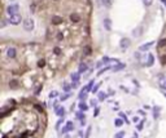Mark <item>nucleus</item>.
Returning <instances> with one entry per match:
<instances>
[{"label":"nucleus","instance_id":"obj_1","mask_svg":"<svg viewBox=\"0 0 166 138\" xmlns=\"http://www.w3.org/2000/svg\"><path fill=\"white\" fill-rule=\"evenodd\" d=\"M21 21H22V18H21L20 14L17 13V14H13V16H9L8 23H11V25H13V26H17V25L21 23Z\"/></svg>","mask_w":166,"mask_h":138},{"label":"nucleus","instance_id":"obj_2","mask_svg":"<svg viewBox=\"0 0 166 138\" xmlns=\"http://www.w3.org/2000/svg\"><path fill=\"white\" fill-rule=\"evenodd\" d=\"M34 27H35V25H34V21L31 18H27V19L24 21V28L26 31H33Z\"/></svg>","mask_w":166,"mask_h":138},{"label":"nucleus","instance_id":"obj_3","mask_svg":"<svg viewBox=\"0 0 166 138\" xmlns=\"http://www.w3.org/2000/svg\"><path fill=\"white\" fill-rule=\"evenodd\" d=\"M7 12H8L9 16H13V14H17L20 12V5L18 4H12L7 8Z\"/></svg>","mask_w":166,"mask_h":138},{"label":"nucleus","instance_id":"obj_4","mask_svg":"<svg viewBox=\"0 0 166 138\" xmlns=\"http://www.w3.org/2000/svg\"><path fill=\"white\" fill-rule=\"evenodd\" d=\"M158 85L161 89L166 90V76L165 75H160L158 76Z\"/></svg>","mask_w":166,"mask_h":138},{"label":"nucleus","instance_id":"obj_5","mask_svg":"<svg viewBox=\"0 0 166 138\" xmlns=\"http://www.w3.org/2000/svg\"><path fill=\"white\" fill-rule=\"evenodd\" d=\"M119 45H121V48H122V49H127L131 45V41H130V39H127V37H123V39H121Z\"/></svg>","mask_w":166,"mask_h":138},{"label":"nucleus","instance_id":"obj_6","mask_svg":"<svg viewBox=\"0 0 166 138\" xmlns=\"http://www.w3.org/2000/svg\"><path fill=\"white\" fill-rule=\"evenodd\" d=\"M51 22L53 25H61V23H64V19H62V17H58V16H53L51 18Z\"/></svg>","mask_w":166,"mask_h":138},{"label":"nucleus","instance_id":"obj_7","mask_svg":"<svg viewBox=\"0 0 166 138\" xmlns=\"http://www.w3.org/2000/svg\"><path fill=\"white\" fill-rule=\"evenodd\" d=\"M70 130H74V123H73V121H67V123H66V127L62 128V133L70 132Z\"/></svg>","mask_w":166,"mask_h":138},{"label":"nucleus","instance_id":"obj_8","mask_svg":"<svg viewBox=\"0 0 166 138\" xmlns=\"http://www.w3.org/2000/svg\"><path fill=\"white\" fill-rule=\"evenodd\" d=\"M143 34V26H138L136 28H134V31H132V35L135 37H140Z\"/></svg>","mask_w":166,"mask_h":138},{"label":"nucleus","instance_id":"obj_9","mask_svg":"<svg viewBox=\"0 0 166 138\" xmlns=\"http://www.w3.org/2000/svg\"><path fill=\"white\" fill-rule=\"evenodd\" d=\"M17 54V50L14 48H8V50H7V56H8V58H14Z\"/></svg>","mask_w":166,"mask_h":138},{"label":"nucleus","instance_id":"obj_10","mask_svg":"<svg viewBox=\"0 0 166 138\" xmlns=\"http://www.w3.org/2000/svg\"><path fill=\"white\" fill-rule=\"evenodd\" d=\"M103 23H104L105 30H107V31H110V30H112V21H110L109 18H105Z\"/></svg>","mask_w":166,"mask_h":138},{"label":"nucleus","instance_id":"obj_11","mask_svg":"<svg viewBox=\"0 0 166 138\" xmlns=\"http://www.w3.org/2000/svg\"><path fill=\"white\" fill-rule=\"evenodd\" d=\"M153 62H154V57H153V54H148V59H147V66L148 67H150V66H152L153 65Z\"/></svg>","mask_w":166,"mask_h":138},{"label":"nucleus","instance_id":"obj_12","mask_svg":"<svg viewBox=\"0 0 166 138\" xmlns=\"http://www.w3.org/2000/svg\"><path fill=\"white\" fill-rule=\"evenodd\" d=\"M56 114H57V116L60 118H64V115H65V109L61 106V107H58V109L56 110Z\"/></svg>","mask_w":166,"mask_h":138},{"label":"nucleus","instance_id":"obj_13","mask_svg":"<svg viewBox=\"0 0 166 138\" xmlns=\"http://www.w3.org/2000/svg\"><path fill=\"white\" fill-rule=\"evenodd\" d=\"M153 44H154L153 41H149V43H147V44H144V45H141V47H140L139 49H140V50H148V49H149L150 47H152Z\"/></svg>","mask_w":166,"mask_h":138},{"label":"nucleus","instance_id":"obj_14","mask_svg":"<svg viewBox=\"0 0 166 138\" xmlns=\"http://www.w3.org/2000/svg\"><path fill=\"white\" fill-rule=\"evenodd\" d=\"M87 68H88V66H87L86 63H80V65H79V68H78V72L82 74V72L87 71Z\"/></svg>","mask_w":166,"mask_h":138},{"label":"nucleus","instance_id":"obj_15","mask_svg":"<svg viewBox=\"0 0 166 138\" xmlns=\"http://www.w3.org/2000/svg\"><path fill=\"white\" fill-rule=\"evenodd\" d=\"M107 98H108V94L105 92H99V98H97L99 101H105Z\"/></svg>","mask_w":166,"mask_h":138},{"label":"nucleus","instance_id":"obj_16","mask_svg":"<svg viewBox=\"0 0 166 138\" xmlns=\"http://www.w3.org/2000/svg\"><path fill=\"white\" fill-rule=\"evenodd\" d=\"M79 19H80V17L78 16L77 13H73L71 16H70V21L71 22H79Z\"/></svg>","mask_w":166,"mask_h":138},{"label":"nucleus","instance_id":"obj_17","mask_svg":"<svg viewBox=\"0 0 166 138\" xmlns=\"http://www.w3.org/2000/svg\"><path fill=\"white\" fill-rule=\"evenodd\" d=\"M125 66H126V65H123V63H118L117 66L112 67V70H113V71H119V70H122V68H125Z\"/></svg>","mask_w":166,"mask_h":138},{"label":"nucleus","instance_id":"obj_18","mask_svg":"<svg viewBox=\"0 0 166 138\" xmlns=\"http://www.w3.org/2000/svg\"><path fill=\"white\" fill-rule=\"evenodd\" d=\"M79 110H82V111H87L88 110V106L85 103V101H80V103H79Z\"/></svg>","mask_w":166,"mask_h":138},{"label":"nucleus","instance_id":"obj_19","mask_svg":"<svg viewBox=\"0 0 166 138\" xmlns=\"http://www.w3.org/2000/svg\"><path fill=\"white\" fill-rule=\"evenodd\" d=\"M103 3H104V6H105V8H112L113 0H103Z\"/></svg>","mask_w":166,"mask_h":138},{"label":"nucleus","instance_id":"obj_20","mask_svg":"<svg viewBox=\"0 0 166 138\" xmlns=\"http://www.w3.org/2000/svg\"><path fill=\"white\" fill-rule=\"evenodd\" d=\"M79 72H74V74H71V81L74 83V81H79Z\"/></svg>","mask_w":166,"mask_h":138},{"label":"nucleus","instance_id":"obj_21","mask_svg":"<svg viewBox=\"0 0 166 138\" xmlns=\"http://www.w3.org/2000/svg\"><path fill=\"white\" fill-rule=\"evenodd\" d=\"M9 85H11L12 89H17L18 88V81L17 80H11L9 81Z\"/></svg>","mask_w":166,"mask_h":138},{"label":"nucleus","instance_id":"obj_22","mask_svg":"<svg viewBox=\"0 0 166 138\" xmlns=\"http://www.w3.org/2000/svg\"><path fill=\"white\" fill-rule=\"evenodd\" d=\"M77 118H78V119H79L80 121H82V120H86V116H85V111H82V110H80V111H79V112L77 114Z\"/></svg>","mask_w":166,"mask_h":138},{"label":"nucleus","instance_id":"obj_23","mask_svg":"<svg viewBox=\"0 0 166 138\" xmlns=\"http://www.w3.org/2000/svg\"><path fill=\"white\" fill-rule=\"evenodd\" d=\"M73 87L70 85V84H67V83H64V85H62V89L65 90V92H70V89H71Z\"/></svg>","mask_w":166,"mask_h":138},{"label":"nucleus","instance_id":"obj_24","mask_svg":"<svg viewBox=\"0 0 166 138\" xmlns=\"http://www.w3.org/2000/svg\"><path fill=\"white\" fill-rule=\"evenodd\" d=\"M44 66H46V59H39V61H38V67L43 68Z\"/></svg>","mask_w":166,"mask_h":138},{"label":"nucleus","instance_id":"obj_25","mask_svg":"<svg viewBox=\"0 0 166 138\" xmlns=\"http://www.w3.org/2000/svg\"><path fill=\"white\" fill-rule=\"evenodd\" d=\"M123 137H125V132H123V130H121V132L114 134V138H123Z\"/></svg>","mask_w":166,"mask_h":138},{"label":"nucleus","instance_id":"obj_26","mask_svg":"<svg viewBox=\"0 0 166 138\" xmlns=\"http://www.w3.org/2000/svg\"><path fill=\"white\" fill-rule=\"evenodd\" d=\"M122 124H123V121L121 120V119H116V120H114V125H116V127L119 128V127H122Z\"/></svg>","mask_w":166,"mask_h":138},{"label":"nucleus","instance_id":"obj_27","mask_svg":"<svg viewBox=\"0 0 166 138\" xmlns=\"http://www.w3.org/2000/svg\"><path fill=\"white\" fill-rule=\"evenodd\" d=\"M67 98H70V93H69V92H67L66 94H64V96H61V97H60V101H66Z\"/></svg>","mask_w":166,"mask_h":138},{"label":"nucleus","instance_id":"obj_28","mask_svg":"<svg viewBox=\"0 0 166 138\" xmlns=\"http://www.w3.org/2000/svg\"><path fill=\"white\" fill-rule=\"evenodd\" d=\"M83 52H85V54H86V56H90V54H91V48H90V47H85Z\"/></svg>","mask_w":166,"mask_h":138},{"label":"nucleus","instance_id":"obj_29","mask_svg":"<svg viewBox=\"0 0 166 138\" xmlns=\"http://www.w3.org/2000/svg\"><path fill=\"white\" fill-rule=\"evenodd\" d=\"M143 3H144L145 6H150L153 4V0H143Z\"/></svg>","mask_w":166,"mask_h":138},{"label":"nucleus","instance_id":"obj_30","mask_svg":"<svg viewBox=\"0 0 166 138\" xmlns=\"http://www.w3.org/2000/svg\"><path fill=\"white\" fill-rule=\"evenodd\" d=\"M57 94H58V93H57L56 90H52L51 93H49V98H51V99H52V98H56V97H57Z\"/></svg>","mask_w":166,"mask_h":138},{"label":"nucleus","instance_id":"obj_31","mask_svg":"<svg viewBox=\"0 0 166 138\" xmlns=\"http://www.w3.org/2000/svg\"><path fill=\"white\" fill-rule=\"evenodd\" d=\"M100 85H101V83H99V84H96V85L92 88V93H96L97 90H99V88H100Z\"/></svg>","mask_w":166,"mask_h":138},{"label":"nucleus","instance_id":"obj_32","mask_svg":"<svg viewBox=\"0 0 166 138\" xmlns=\"http://www.w3.org/2000/svg\"><path fill=\"white\" fill-rule=\"evenodd\" d=\"M119 116H121V118H122V119H123V120H125V121L127 123V124H129V123H130L129 120H127V116H126V115H125L123 112H119Z\"/></svg>","mask_w":166,"mask_h":138},{"label":"nucleus","instance_id":"obj_33","mask_svg":"<svg viewBox=\"0 0 166 138\" xmlns=\"http://www.w3.org/2000/svg\"><path fill=\"white\" fill-rule=\"evenodd\" d=\"M143 125H144V120H141L139 124L136 125V129H138V130H141V129H143Z\"/></svg>","mask_w":166,"mask_h":138},{"label":"nucleus","instance_id":"obj_34","mask_svg":"<svg viewBox=\"0 0 166 138\" xmlns=\"http://www.w3.org/2000/svg\"><path fill=\"white\" fill-rule=\"evenodd\" d=\"M91 130H92V128H91V127H88V128H87V132H86V138H90V134H91Z\"/></svg>","mask_w":166,"mask_h":138},{"label":"nucleus","instance_id":"obj_35","mask_svg":"<svg viewBox=\"0 0 166 138\" xmlns=\"http://www.w3.org/2000/svg\"><path fill=\"white\" fill-rule=\"evenodd\" d=\"M161 65H162V66H165V65H166V56H165V54L161 57Z\"/></svg>","mask_w":166,"mask_h":138},{"label":"nucleus","instance_id":"obj_36","mask_svg":"<svg viewBox=\"0 0 166 138\" xmlns=\"http://www.w3.org/2000/svg\"><path fill=\"white\" fill-rule=\"evenodd\" d=\"M64 121V119H60L58 121H57V124H56V130H58L60 129V125H61V123Z\"/></svg>","mask_w":166,"mask_h":138},{"label":"nucleus","instance_id":"obj_37","mask_svg":"<svg viewBox=\"0 0 166 138\" xmlns=\"http://www.w3.org/2000/svg\"><path fill=\"white\" fill-rule=\"evenodd\" d=\"M158 45H160V47H165V45H166V39H162V40H160Z\"/></svg>","mask_w":166,"mask_h":138},{"label":"nucleus","instance_id":"obj_38","mask_svg":"<svg viewBox=\"0 0 166 138\" xmlns=\"http://www.w3.org/2000/svg\"><path fill=\"white\" fill-rule=\"evenodd\" d=\"M96 105H97V99H91V106L92 107H97Z\"/></svg>","mask_w":166,"mask_h":138},{"label":"nucleus","instance_id":"obj_39","mask_svg":"<svg viewBox=\"0 0 166 138\" xmlns=\"http://www.w3.org/2000/svg\"><path fill=\"white\" fill-rule=\"evenodd\" d=\"M53 52H55V54H57V56H58V54H61V49H60V48H55Z\"/></svg>","mask_w":166,"mask_h":138},{"label":"nucleus","instance_id":"obj_40","mask_svg":"<svg viewBox=\"0 0 166 138\" xmlns=\"http://www.w3.org/2000/svg\"><path fill=\"white\" fill-rule=\"evenodd\" d=\"M109 68H110V67H104V70H100V71H99V75H101L103 72H105L107 70H109Z\"/></svg>","mask_w":166,"mask_h":138},{"label":"nucleus","instance_id":"obj_41","mask_svg":"<svg viewBox=\"0 0 166 138\" xmlns=\"http://www.w3.org/2000/svg\"><path fill=\"white\" fill-rule=\"evenodd\" d=\"M62 37H64L62 32H58V35H57V39H58V40H62Z\"/></svg>","mask_w":166,"mask_h":138},{"label":"nucleus","instance_id":"obj_42","mask_svg":"<svg viewBox=\"0 0 166 138\" xmlns=\"http://www.w3.org/2000/svg\"><path fill=\"white\" fill-rule=\"evenodd\" d=\"M5 25H7V21H5V19H3V21H2V28H3V27H5Z\"/></svg>","mask_w":166,"mask_h":138},{"label":"nucleus","instance_id":"obj_43","mask_svg":"<svg viewBox=\"0 0 166 138\" xmlns=\"http://www.w3.org/2000/svg\"><path fill=\"white\" fill-rule=\"evenodd\" d=\"M97 114H99V109L96 107V110H95V114H94V116H97Z\"/></svg>","mask_w":166,"mask_h":138},{"label":"nucleus","instance_id":"obj_44","mask_svg":"<svg viewBox=\"0 0 166 138\" xmlns=\"http://www.w3.org/2000/svg\"><path fill=\"white\" fill-rule=\"evenodd\" d=\"M135 57H136V58H140V53L136 52V53H135Z\"/></svg>","mask_w":166,"mask_h":138},{"label":"nucleus","instance_id":"obj_45","mask_svg":"<svg viewBox=\"0 0 166 138\" xmlns=\"http://www.w3.org/2000/svg\"><path fill=\"white\" fill-rule=\"evenodd\" d=\"M132 120H134V123H138V121H139V118H136V116H135Z\"/></svg>","mask_w":166,"mask_h":138},{"label":"nucleus","instance_id":"obj_46","mask_svg":"<svg viewBox=\"0 0 166 138\" xmlns=\"http://www.w3.org/2000/svg\"><path fill=\"white\" fill-rule=\"evenodd\" d=\"M132 138H138V134H136V133H134V137H132Z\"/></svg>","mask_w":166,"mask_h":138},{"label":"nucleus","instance_id":"obj_47","mask_svg":"<svg viewBox=\"0 0 166 138\" xmlns=\"http://www.w3.org/2000/svg\"><path fill=\"white\" fill-rule=\"evenodd\" d=\"M161 1H162V3H163V5L166 6V0H161Z\"/></svg>","mask_w":166,"mask_h":138},{"label":"nucleus","instance_id":"obj_48","mask_svg":"<svg viewBox=\"0 0 166 138\" xmlns=\"http://www.w3.org/2000/svg\"><path fill=\"white\" fill-rule=\"evenodd\" d=\"M163 96H165V97H166V93H163Z\"/></svg>","mask_w":166,"mask_h":138}]
</instances>
